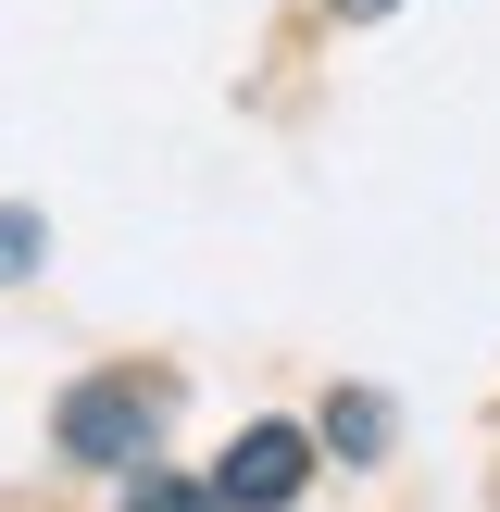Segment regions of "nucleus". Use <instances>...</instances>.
I'll return each mask as SVG.
<instances>
[{
	"instance_id": "f257e3e1",
	"label": "nucleus",
	"mask_w": 500,
	"mask_h": 512,
	"mask_svg": "<svg viewBox=\"0 0 500 512\" xmlns=\"http://www.w3.org/2000/svg\"><path fill=\"white\" fill-rule=\"evenodd\" d=\"M150 425H163V400L138 388V375H88V388H63V413H50V438L75 450V463H138Z\"/></svg>"
},
{
	"instance_id": "f03ea898",
	"label": "nucleus",
	"mask_w": 500,
	"mask_h": 512,
	"mask_svg": "<svg viewBox=\"0 0 500 512\" xmlns=\"http://www.w3.org/2000/svg\"><path fill=\"white\" fill-rule=\"evenodd\" d=\"M300 475H313V438H300V425H250L238 450H225V512H288L300 500Z\"/></svg>"
},
{
	"instance_id": "7ed1b4c3",
	"label": "nucleus",
	"mask_w": 500,
	"mask_h": 512,
	"mask_svg": "<svg viewBox=\"0 0 500 512\" xmlns=\"http://www.w3.org/2000/svg\"><path fill=\"white\" fill-rule=\"evenodd\" d=\"M325 450H338V463H375V450H388V400L338 388V400H325Z\"/></svg>"
},
{
	"instance_id": "20e7f679",
	"label": "nucleus",
	"mask_w": 500,
	"mask_h": 512,
	"mask_svg": "<svg viewBox=\"0 0 500 512\" xmlns=\"http://www.w3.org/2000/svg\"><path fill=\"white\" fill-rule=\"evenodd\" d=\"M125 512H225V488H188V475H138Z\"/></svg>"
},
{
	"instance_id": "39448f33",
	"label": "nucleus",
	"mask_w": 500,
	"mask_h": 512,
	"mask_svg": "<svg viewBox=\"0 0 500 512\" xmlns=\"http://www.w3.org/2000/svg\"><path fill=\"white\" fill-rule=\"evenodd\" d=\"M38 250H50L38 213H13V200H0V288H13V275H38Z\"/></svg>"
},
{
	"instance_id": "423d86ee",
	"label": "nucleus",
	"mask_w": 500,
	"mask_h": 512,
	"mask_svg": "<svg viewBox=\"0 0 500 512\" xmlns=\"http://www.w3.org/2000/svg\"><path fill=\"white\" fill-rule=\"evenodd\" d=\"M338 13H350V25H375V13H400V0H338Z\"/></svg>"
}]
</instances>
